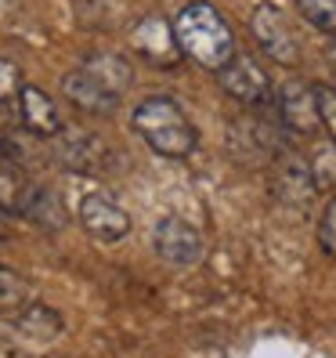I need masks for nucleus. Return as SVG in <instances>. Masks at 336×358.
Segmentation results:
<instances>
[{
  "label": "nucleus",
  "instance_id": "nucleus-1",
  "mask_svg": "<svg viewBox=\"0 0 336 358\" xmlns=\"http://www.w3.org/2000/svg\"><path fill=\"white\" fill-rule=\"evenodd\" d=\"M174 36H177L181 58H192L206 73H217L235 55L232 26H228V18L214 4H206V0H192V4L181 8V15L174 18Z\"/></svg>",
  "mask_w": 336,
  "mask_h": 358
},
{
  "label": "nucleus",
  "instance_id": "nucleus-2",
  "mask_svg": "<svg viewBox=\"0 0 336 358\" xmlns=\"http://www.w3.org/2000/svg\"><path fill=\"white\" fill-rule=\"evenodd\" d=\"M131 127L156 156L166 159H188L199 149V131L192 127V120L184 116L181 105L166 94L138 101L131 113Z\"/></svg>",
  "mask_w": 336,
  "mask_h": 358
},
{
  "label": "nucleus",
  "instance_id": "nucleus-3",
  "mask_svg": "<svg viewBox=\"0 0 336 358\" xmlns=\"http://www.w3.org/2000/svg\"><path fill=\"white\" fill-rule=\"evenodd\" d=\"M217 83L224 94H232L249 109H275V83L249 55H232V62L217 69Z\"/></svg>",
  "mask_w": 336,
  "mask_h": 358
},
{
  "label": "nucleus",
  "instance_id": "nucleus-4",
  "mask_svg": "<svg viewBox=\"0 0 336 358\" xmlns=\"http://www.w3.org/2000/svg\"><path fill=\"white\" fill-rule=\"evenodd\" d=\"M152 250H156V257L170 268H196L206 257V239L192 221L166 214L152 228Z\"/></svg>",
  "mask_w": 336,
  "mask_h": 358
},
{
  "label": "nucleus",
  "instance_id": "nucleus-5",
  "mask_svg": "<svg viewBox=\"0 0 336 358\" xmlns=\"http://www.w3.org/2000/svg\"><path fill=\"white\" fill-rule=\"evenodd\" d=\"M249 33H254L257 48L271 62H279V66H286V69H293L300 62V40L293 36L286 15L275 4H268V0H264V4H257L254 11H249Z\"/></svg>",
  "mask_w": 336,
  "mask_h": 358
},
{
  "label": "nucleus",
  "instance_id": "nucleus-6",
  "mask_svg": "<svg viewBox=\"0 0 336 358\" xmlns=\"http://www.w3.org/2000/svg\"><path fill=\"white\" fill-rule=\"evenodd\" d=\"M275 116L282 123V131L297 138H314L319 127V105H314V87L304 80H289L275 91Z\"/></svg>",
  "mask_w": 336,
  "mask_h": 358
},
{
  "label": "nucleus",
  "instance_id": "nucleus-7",
  "mask_svg": "<svg viewBox=\"0 0 336 358\" xmlns=\"http://www.w3.org/2000/svg\"><path fill=\"white\" fill-rule=\"evenodd\" d=\"M131 48L138 58H145L156 69H174L181 62V48L174 36V22H166L163 15H145L131 29Z\"/></svg>",
  "mask_w": 336,
  "mask_h": 358
},
{
  "label": "nucleus",
  "instance_id": "nucleus-8",
  "mask_svg": "<svg viewBox=\"0 0 336 358\" xmlns=\"http://www.w3.org/2000/svg\"><path fill=\"white\" fill-rule=\"evenodd\" d=\"M80 224L98 243H119L131 236V214L112 196L87 192L80 199Z\"/></svg>",
  "mask_w": 336,
  "mask_h": 358
},
{
  "label": "nucleus",
  "instance_id": "nucleus-9",
  "mask_svg": "<svg viewBox=\"0 0 336 358\" xmlns=\"http://www.w3.org/2000/svg\"><path fill=\"white\" fill-rule=\"evenodd\" d=\"M18 120H22V127L36 138H58L66 131L58 101L44 87H36V83H22V91H18Z\"/></svg>",
  "mask_w": 336,
  "mask_h": 358
},
{
  "label": "nucleus",
  "instance_id": "nucleus-10",
  "mask_svg": "<svg viewBox=\"0 0 336 358\" xmlns=\"http://www.w3.org/2000/svg\"><path fill=\"white\" fill-rule=\"evenodd\" d=\"M61 94L69 98V105H76L80 113H91V116H112L119 109V101H123L116 91H109L105 83H98L91 73H83L80 66L61 76Z\"/></svg>",
  "mask_w": 336,
  "mask_h": 358
},
{
  "label": "nucleus",
  "instance_id": "nucleus-11",
  "mask_svg": "<svg viewBox=\"0 0 336 358\" xmlns=\"http://www.w3.org/2000/svg\"><path fill=\"white\" fill-rule=\"evenodd\" d=\"M15 329L18 336H26L29 344H51L61 336V329H66V322H61V315L48 304H22L15 311Z\"/></svg>",
  "mask_w": 336,
  "mask_h": 358
},
{
  "label": "nucleus",
  "instance_id": "nucleus-12",
  "mask_svg": "<svg viewBox=\"0 0 336 358\" xmlns=\"http://www.w3.org/2000/svg\"><path fill=\"white\" fill-rule=\"evenodd\" d=\"M83 73H91L98 83H105L109 91H116L123 98V91L134 83V66L123 55H109V51H98V55H87L80 62Z\"/></svg>",
  "mask_w": 336,
  "mask_h": 358
},
{
  "label": "nucleus",
  "instance_id": "nucleus-13",
  "mask_svg": "<svg viewBox=\"0 0 336 358\" xmlns=\"http://www.w3.org/2000/svg\"><path fill=\"white\" fill-rule=\"evenodd\" d=\"M33 192H36V181H29L18 171V163H0V210L4 214L22 217Z\"/></svg>",
  "mask_w": 336,
  "mask_h": 358
},
{
  "label": "nucleus",
  "instance_id": "nucleus-14",
  "mask_svg": "<svg viewBox=\"0 0 336 358\" xmlns=\"http://www.w3.org/2000/svg\"><path fill=\"white\" fill-rule=\"evenodd\" d=\"M61 163L69 166L76 174H101L105 166V145L101 138H73L66 141V149H61Z\"/></svg>",
  "mask_w": 336,
  "mask_h": 358
},
{
  "label": "nucleus",
  "instance_id": "nucleus-15",
  "mask_svg": "<svg viewBox=\"0 0 336 358\" xmlns=\"http://www.w3.org/2000/svg\"><path fill=\"white\" fill-rule=\"evenodd\" d=\"M22 217L33 221V224H40L44 231L66 228V210H61V203L54 199V192H48V188H40V185H36V192H33V199H29Z\"/></svg>",
  "mask_w": 336,
  "mask_h": 358
},
{
  "label": "nucleus",
  "instance_id": "nucleus-16",
  "mask_svg": "<svg viewBox=\"0 0 336 358\" xmlns=\"http://www.w3.org/2000/svg\"><path fill=\"white\" fill-rule=\"evenodd\" d=\"M279 196L289 203H311L314 196V181L307 174V163H286L279 166Z\"/></svg>",
  "mask_w": 336,
  "mask_h": 358
},
{
  "label": "nucleus",
  "instance_id": "nucleus-17",
  "mask_svg": "<svg viewBox=\"0 0 336 358\" xmlns=\"http://www.w3.org/2000/svg\"><path fill=\"white\" fill-rule=\"evenodd\" d=\"M22 304H29V279L0 264V311H18Z\"/></svg>",
  "mask_w": 336,
  "mask_h": 358
},
{
  "label": "nucleus",
  "instance_id": "nucleus-18",
  "mask_svg": "<svg viewBox=\"0 0 336 358\" xmlns=\"http://www.w3.org/2000/svg\"><path fill=\"white\" fill-rule=\"evenodd\" d=\"M307 174L314 181V192H336V145L333 141L311 156Z\"/></svg>",
  "mask_w": 336,
  "mask_h": 358
},
{
  "label": "nucleus",
  "instance_id": "nucleus-19",
  "mask_svg": "<svg viewBox=\"0 0 336 358\" xmlns=\"http://www.w3.org/2000/svg\"><path fill=\"white\" fill-rule=\"evenodd\" d=\"M297 8L307 18V26L336 36V0H297Z\"/></svg>",
  "mask_w": 336,
  "mask_h": 358
},
{
  "label": "nucleus",
  "instance_id": "nucleus-20",
  "mask_svg": "<svg viewBox=\"0 0 336 358\" xmlns=\"http://www.w3.org/2000/svg\"><path fill=\"white\" fill-rule=\"evenodd\" d=\"M311 87H314V105H319V127L336 145V87H329V83H311Z\"/></svg>",
  "mask_w": 336,
  "mask_h": 358
},
{
  "label": "nucleus",
  "instance_id": "nucleus-21",
  "mask_svg": "<svg viewBox=\"0 0 336 358\" xmlns=\"http://www.w3.org/2000/svg\"><path fill=\"white\" fill-rule=\"evenodd\" d=\"M314 236H319V246H322V254L336 257V196L326 203L322 210V217H319V228H314Z\"/></svg>",
  "mask_w": 336,
  "mask_h": 358
},
{
  "label": "nucleus",
  "instance_id": "nucleus-22",
  "mask_svg": "<svg viewBox=\"0 0 336 358\" xmlns=\"http://www.w3.org/2000/svg\"><path fill=\"white\" fill-rule=\"evenodd\" d=\"M22 69H18V62L4 58L0 55V101H11L18 98V91H22Z\"/></svg>",
  "mask_w": 336,
  "mask_h": 358
},
{
  "label": "nucleus",
  "instance_id": "nucleus-23",
  "mask_svg": "<svg viewBox=\"0 0 336 358\" xmlns=\"http://www.w3.org/2000/svg\"><path fill=\"white\" fill-rule=\"evenodd\" d=\"M326 55H329V62L336 66V44H329V51H326Z\"/></svg>",
  "mask_w": 336,
  "mask_h": 358
},
{
  "label": "nucleus",
  "instance_id": "nucleus-24",
  "mask_svg": "<svg viewBox=\"0 0 336 358\" xmlns=\"http://www.w3.org/2000/svg\"><path fill=\"white\" fill-rule=\"evenodd\" d=\"M4 217H8V214H4V210H0V228H4Z\"/></svg>",
  "mask_w": 336,
  "mask_h": 358
}]
</instances>
